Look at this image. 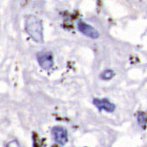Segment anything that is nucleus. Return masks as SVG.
Returning a JSON list of instances; mask_svg holds the SVG:
<instances>
[{
  "instance_id": "nucleus-6",
  "label": "nucleus",
  "mask_w": 147,
  "mask_h": 147,
  "mask_svg": "<svg viewBox=\"0 0 147 147\" xmlns=\"http://www.w3.org/2000/svg\"><path fill=\"white\" fill-rule=\"evenodd\" d=\"M114 76H115V72L112 69H106L103 72H101L100 75V78L104 81L112 80Z\"/></svg>"
},
{
  "instance_id": "nucleus-3",
  "label": "nucleus",
  "mask_w": 147,
  "mask_h": 147,
  "mask_svg": "<svg viewBox=\"0 0 147 147\" xmlns=\"http://www.w3.org/2000/svg\"><path fill=\"white\" fill-rule=\"evenodd\" d=\"M77 27H78V30L82 34H83L84 36H86L91 39L95 40L100 37V33L98 32V30L96 29H94L92 25H90L83 21L78 22Z\"/></svg>"
},
{
  "instance_id": "nucleus-5",
  "label": "nucleus",
  "mask_w": 147,
  "mask_h": 147,
  "mask_svg": "<svg viewBox=\"0 0 147 147\" xmlns=\"http://www.w3.org/2000/svg\"><path fill=\"white\" fill-rule=\"evenodd\" d=\"M52 135L55 141L60 145H64L67 142V131L61 126L53 127Z\"/></svg>"
},
{
  "instance_id": "nucleus-7",
  "label": "nucleus",
  "mask_w": 147,
  "mask_h": 147,
  "mask_svg": "<svg viewBox=\"0 0 147 147\" xmlns=\"http://www.w3.org/2000/svg\"><path fill=\"white\" fill-rule=\"evenodd\" d=\"M137 119H138V123L141 127H144L147 124V118L144 115V113H138V114L137 115Z\"/></svg>"
},
{
  "instance_id": "nucleus-2",
  "label": "nucleus",
  "mask_w": 147,
  "mask_h": 147,
  "mask_svg": "<svg viewBox=\"0 0 147 147\" xmlns=\"http://www.w3.org/2000/svg\"><path fill=\"white\" fill-rule=\"evenodd\" d=\"M37 62L44 70H49L54 65V56L50 51H41L36 55Z\"/></svg>"
},
{
  "instance_id": "nucleus-1",
  "label": "nucleus",
  "mask_w": 147,
  "mask_h": 147,
  "mask_svg": "<svg viewBox=\"0 0 147 147\" xmlns=\"http://www.w3.org/2000/svg\"><path fill=\"white\" fill-rule=\"evenodd\" d=\"M24 29L34 42L37 43L43 42V27L41 20L37 17L29 15L25 20Z\"/></svg>"
},
{
  "instance_id": "nucleus-4",
  "label": "nucleus",
  "mask_w": 147,
  "mask_h": 147,
  "mask_svg": "<svg viewBox=\"0 0 147 147\" xmlns=\"http://www.w3.org/2000/svg\"><path fill=\"white\" fill-rule=\"evenodd\" d=\"M93 104L99 111H106L107 113H113L115 111L116 106L111 102L108 99H98L94 98L93 100Z\"/></svg>"
}]
</instances>
